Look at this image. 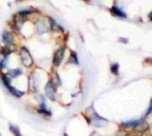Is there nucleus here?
I'll use <instances>...</instances> for the list:
<instances>
[{
  "instance_id": "16",
  "label": "nucleus",
  "mask_w": 152,
  "mask_h": 136,
  "mask_svg": "<svg viewBox=\"0 0 152 136\" xmlns=\"http://www.w3.org/2000/svg\"><path fill=\"white\" fill-rule=\"evenodd\" d=\"M1 78H2V81H3L4 85H5L6 87H8V86L10 85V78H9L6 74H2Z\"/></svg>"
},
{
  "instance_id": "9",
  "label": "nucleus",
  "mask_w": 152,
  "mask_h": 136,
  "mask_svg": "<svg viewBox=\"0 0 152 136\" xmlns=\"http://www.w3.org/2000/svg\"><path fill=\"white\" fill-rule=\"evenodd\" d=\"M21 73H23L21 69L20 68H16V69L9 70L8 73H7V76H8L9 78H15V77H18V76H19V75H21Z\"/></svg>"
},
{
  "instance_id": "6",
  "label": "nucleus",
  "mask_w": 152,
  "mask_h": 136,
  "mask_svg": "<svg viewBox=\"0 0 152 136\" xmlns=\"http://www.w3.org/2000/svg\"><path fill=\"white\" fill-rule=\"evenodd\" d=\"M24 21H26V17L19 15L18 13H16V15L14 16V19H13V26H14V29H15L18 32L20 31L21 26H23V24H24Z\"/></svg>"
},
{
  "instance_id": "8",
  "label": "nucleus",
  "mask_w": 152,
  "mask_h": 136,
  "mask_svg": "<svg viewBox=\"0 0 152 136\" xmlns=\"http://www.w3.org/2000/svg\"><path fill=\"white\" fill-rule=\"evenodd\" d=\"M2 39H3V43L5 45L12 44V42H13V34L10 33V32H4L3 35H2Z\"/></svg>"
},
{
  "instance_id": "7",
  "label": "nucleus",
  "mask_w": 152,
  "mask_h": 136,
  "mask_svg": "<svg viewBox=\"0 0 152 136\" xmlns=\"http://www.w3.org/2000/svg\"><path fill=\"white\" fill-rule=\"evenodd\" d=\"M16 51V46L13 45V44H8V45L4 46L3 48H2L1 50V53L2 55L4 56V58H7V56L10 55L11 53H13V52Z\"/></svg>"
},
{
  "instance_id": "17",
  "label": "nucleus",
  "mask_w": 152,
  "mask_h": 136,
  "mask_svg": "<svg viewBox=\"0 0 152 136\" xmlns=\"http://www.w3.org/2000/svg\"><path fill=\"white\" fill-rule=\"evenodd\" d=\"M69 62L70 63H73V64H78L77 56H76V53H74V52H71V57H70Z\"/></svg>"
},
{
  "instance_id": "11",
  "label": "nucleus",
  "mask_w": 152,
  "mask_h": 136,
  "mask_svg": "<svg viewBox=\"0 0 152 136\" xmlns=\"http://www.w3.org/2000/svg\"><path fill=\"white\" fill-rule=\"evenodd\" d=\"M111 13L113 15H116V16H120V17H126V13L123 12L121 9H119L117 6H113L111 8Z\"/></svg>"
},
{
  "instance_id": "12",
  "label": "nucleus",
  "mask_w": 152,
  "mask_h": 136,
  "mask_svg": "<svg viewBox=\"0 0 152 136\" xmlns=\"http://www.w3.org/2000/svg\"><path fill=\"white\" fill-rule=\"evenodd\" d=\"M50 26H51V31L53 32H63V29L61 26H59V24L53 18H50Z\"/></svg>"
},
{
  "instance_id": "19",
  "label": "nucleus",
  "mask_w": 152,
  "mask_h": 136,
  "mask_svg": "<svg viewBox=\"0 0 152 136\" xmlns=\"http://www.w3.org/2000/svg\"><path fill=\"white\" fill-rule=\"evenodd\" d=\"M31 13H34V11H33V10H23V11H19V12H18L19 15L26 17V16L29 15V14H31Z\"/></svg>"
},
{
  "instance_id": "22",
  "label": "nucleus",
  "mask_w": 152,
  "mask_h": 136,
  "mask_svg": "<svg viewBox=\"0 0 152 136\" xmlns=\"http://www.w3.org/2000/svg\"><path fill=\"white\" fill-rule=\"evenodd\" d=\"M16 1H18H18H23V0H16Z\"/></svg>"
},
{
  "instance_id": "3",
  "label": "nucleus",
  "mask_w": 152,
  "mask_h": 136,
  "mask_svg": "<svg viewBox=\"0 0 152 136\" xmlns=\"http://www.w3.org/2000/svg\"><path fill=\"white\" fill-rule=\"evenodd\" d=\"M46 90V95L51 101H55L56 100V91H57V85L54 83L52 80H50L49 82L46 85L45 87Z\"/></svg>"
},
{
  "instance_id": "5",
  "label": "nucleus",
  "mask_w": 152,
  "mask_h": 136,
  "mask_svg": "<svg viewBox=\"0 0 152 136\" xmlns=\"http://www.w3.org/2000/svg\"><path fill=\"white\" fill-rule=\"evenodd\" d=\"M64 54L65 50L64 48H60L59 50L56 51V53L54 54V58H53V64L55 66H59L62 62L63 58H64Z\"/></svg>"
},
{
  "instance_id": "15",
  "label": "nucleus",
  "mask_w": 152,
  "mask_h": 136,
  "mask_svg": "<svg viewBox=\"0 0 152 136\" xmlns=\"http://www.w3.org/2000/svg\"><path fill=\"white\" fill-rule=\"evenodd\" d=\"M9 130H10L15 136H23V135H21V133H20V131H19V129L18 127H15V126L9 125Z\"/></svg>"
},
{
  "instance_id": "2",
  "label": "nucleus",
  "mask_w": 152,
  "mask_h": 136,
  "mask_svg": "<svg viewBox=\"0 0 152 136\" xmlns=\"http://www.w3.org/2000/svg\"><path fill=\"white\" fill-rule=\"evenodd\" d=\"M19 54H20L21 62L23 63L24 66H26V67H31V66H33L34 59H33V57H31V53H29L28 49L26 48V47H21Z\"/></svg>"
},
{
  "instance_id": "21",
  "label": "nucleus",
  "mask_w": 152,
  "mask_h": 136,
  "mask_svg": "<svg viewBox=\"0 0 152 136\" xmlns=\"http://www.w3.org/2000/svg\"><path fill=\"white\" fill-rule=\"evenodd\" d=\"M120 39H121V38H120ZM120 42H124V43H127L128 41H127V40H122V39H121V40H120Z\"/></svg>"
},
{
  "instance_id": "13",
  "label": "nucleus",
  "mask_w": 152,
  "mask_h": 136,
  "mask_svg": "<svg viewBox=\"0 0 152 136\" xmlns=\"http://www.w3.org/2000/svg\"><path fill=\"white\" fill-rule=\"evenodd\" d=\"M28 86H29V90L31 91H37V82L34 79V74H31L29 76V81H28Z\"/></svg>"
},
{
  "instance_id": "14",
  "label": "nucleus",
  "mask_w": 152,
  "mask_h": 136,
  "mask_svg": "<svg viewBox=\"0 0 152 136\" xmlns=\"http://www.w3.org/2000/svg\"><path fill=\"white\" fill-rule=\"evenodd\" d=\"M37 26H38V31L40 34H44L46 33V32L48 31L47 26H45V24H44V21H39L38 24H37Z\"/></svg>"
},
{
  "instance_id": "24",
  "label": "nucleus",
  "mask_w": 152,
  "mask_h": 136,
  "mask_svg": "<svg viewBox=\"0 0 152 136\" xmlns=\"http://www.w3.org/2000/svg\"><path fill=\"white\" fill-rule=\"evenodd\" d=\"M0 136H2V134H0Z\"/></svg>"
},
{
  "instance_id": "4",
  "label": "nucleus",
  "mask_w": 152,
  "mask_h": 136,
  "mask_svg": "<svg viewBox=\"0 0 152 136\" xmlns=\"http://www.w3.org/2000/svg\"><path fill=\"white\" fill-rule=\"evenodd\" d=\"M90 120H91V124L95 126V127H104V126L107 124V120L100 117V116L97 115L95 112H94V114H92Z\"/></svg>"
},
{
  "instance_id": "10",
  "label": "nucleus",
  "mask_w": 152,
  "mask_h": 136,
  "mask_svg": "<svg viewBox=\"0 0 152 136\" xmlns=\"http://www.w3.org/2000/svg\"><path fill=\"white\" fill-rule=\"evenodd\" d=\"M7 90L10 91V93L14 96H16V98H21V96L24 95V91H21V90H16L15 87H13V86H11V85H9L8 87H7Z\"/></svg>"
},
{
  "instance_id": "23",
  "label": "nucleus",
  "mask_w": 152,
  "mask_h": 136,
  "mask_svg": "<svg viewBox=\"0 0 152 136\" xmlns=\"http://www.w3.org/2000/svg\"><path fill=\"white\" fill-rule=\"evenodd\" d=\"M64 136H68V135H67V134H65V135H64Z\"/></svg>"
},
{
  "instance_id": "18",
  "label": "nucleus",
  "mask_w": 152,
  "mask_h": 136,
  "mask_svg": "<svg viewBox=\"0 0 152 136\" xmlns=\"http://www.w3.org/2000/svg\"><path fill=\"white\" fill-rule=\"evenodd\" d=\"M111 71H112V73L118 74V72H119V64H118V63L112 64V66H111Z\"/></svg>"
},
{
  "instance_id": "1",
  "label": "nucleus",
  "mask_w": 152,
  "mask_h": 136,
  "mask_svg": "<svg viewBox=\"0 0 152 136\" xmlns=\"http://www.w3.org/2000/svg\"><path fill=\"white\" fill-rule=\"evenodd\" d=\"M122 126L128 129H133L137 132H144L149 128V125L147 124L145 121L143 120H133L129 122H125L122 124Z\"/></svg>"
},
{
  "instance_id": "20",
  "label": "nucleus",
  "mask_w": 152,
  "mask_h": 136,
  "mask_svg": "<svg viewBox=\"0 0 152 136\" xmlns=\"http://www.w3.org/2000/svg\"><path fill=\"white\" fill-rule=\"evenodd\" d=\"M39 112H40L41 114H46V115H48V116L51 115V112H49L47 109H42V108H40V109H39Z\"/></svg>"
}]
</instances>
